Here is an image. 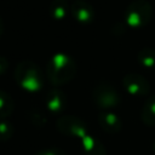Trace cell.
<instances>
[{"label": "cell", "instance_id": "6da1fadb", "mask_svg": "<svg viewBox=\"0 0 155 155\" xmlns=\"http://www.w3.org/2000/svg\"><path fill=\"white\" fill-rule=\"evenodd\" d=\"M57 126L62 132L80 138V142L87 155H104L103 147L87 133V130L81 120L73 116H64L58 120Z\"/></svg>", "mask_w": 155, "mask_h": 155}, {"label": "cell", "instance_id": "7a4b0ae2", "mask_svg": "<svg viewBox=\"0 0 155 155\" xmlns=\"http://www.w3.org/2000/svg\"><path fill=\"white\" fill-rule=\"evenodd\" d=\"M76 73V65L71 57L65 53H56L53 54L46 67V75L48 80L56 85H63L69 82Z\"/></svg>", "mask_w": 155, "mask_h": 155}, {"label": "cell", "instance_id": "3957f363", "mask_svg": "<svg viewBox=\"0 0 155 155\" xmlns=\"http://www.w3.org/2000/svg\"><path fill=\"white\" fill-rule=\"evenodd\" d=\"M15 78L22 88L30 92L39 91L44 85L42 70L31 61L19 62L15 70Z\"/></svg>", "mask_w": 155, "mask_h": 155}, {"label": "cell", "instance_id": "277c9868", "mask_svg": "<svg viewBox=\"0 0 155 155\" xmlns=\"http://www.w3.org/2000/svg\"><path fill=\"white\" fill-rule=\"evenodd\" d=\"M151 18V5L147 0H134L125 12L126 23L134 29H139L149 23Z\"/></svg>", "mask_w": 155, "mask_h": 155}, {"label": "cell", "instance_id": "5b68a950", "mask_svg": "<svg viewBox=\"0 0 155 155\" xmlns=\"http://www.w3.org/2000/svg\"><path fill=\"white\" fill-rule=\"evenodd\" d=\"M93 99L101 108H113L120 103L116 90L107 82H101L93 90Z\"/></svg>", "mask_w": 155, "mask_h": 155}, {"label": "cell", "instance_id": "8992f818", "mask_svg": "<svg viewBox=\"0 0 155 155\" xmlns=\"http://www.w3.org/2000/svg\"><path fill=\"white\" fill-rule=\"evenodd\" d=\"M122 84H124V87L126 88V91L130 94L136 96V97L145 96L149 92V84H148L147 79L136 73L125 75L122 79Z\"/></svg>", "mask_w": 155, "mask_h": 155}, {"label": "cell", "instance_id": "52a82bcc", "mask_svg": "<svg viewBox=\"0 0 155 155\" xmlns=\"http://www.w3.org/2000/svg\"><path fill=\"white\" fill-rule=\"evenodd\" d=\"M70 12L73 17L81 23H88L93 19V7L87 1L84 0L74 1L70 7Z\"/></svg>", "mask_w": 155, "mask_h": 155}, {"label": "cell", "instance_id": "ba28073f", "mask_svg": "<svg viewBox=\"0 0 155 155\" xmlns=\"http://www.w3.org/2000/svg\"><path fill=\"white\" fill-rule=\"evenodd\" d=\"M46 105L53 113L61 111L65 105V96H64V93L62 91H59V90H51L46 94Z\"/></svg>", "mask_w": 155, "mask_h": 155}, {"label": "cell", "instance_id": "9c48e42d", "mask_svg": "<svg viewBox=\"0 0 155 155\" xmlns=\"http://www.w3.org/2000/svg\"><path fill=\"white\" fill-rule=\"evenodd\" d=\"M99 122H101V126L107 131V132H119L120 128H121V121L120 119L110 113V111H103L101 115H99Z\"/></svg>", "mask_w": 155, "mask_h": 155}, {"label": "cell", "instance_id": "30bf717a", "mask_svg": "<svg viewBox=\"0 0 155 155\" xmlns=\"http://www.w3.org/2000/svg\"><path fill=\"white\" fill-rule=\"evenodd\" d=\"M142 120L147 125H150V126L155 125V94L151 96L145 102L142 109Z\"/></svg>", "mask_w": 155, "mask_h": 155}, {"label": "cell", "instance_id": "8fae6325", "mask_svg": "<svg viewBox=\"0 0 155 155\" xmlns=\"http://www.w3.org/2000/svg\"><path fill=\"white\" fill-rule=\"evenodd\" d=\"M138 62L147 69L155 68V50L154 48H142L138 52Z\"/></svg>", "mask_w": 155, "mask_h": 155}, {"label": "cell", "instance_id": "7c38bea8", "mask_svg": "<svg viewBox=\"0 0 155 155\" xmlns=\"http://www.w3.org/2000/svg\"><path fill=\"white\" fill-rule=\"evenodd\" d=\"M68 12V5L65 0H53L50 6V15L52 18L61 21L65 17Z\"/></svg>", "mask_w": 155, "mask_h": 155}, {"label": "cell", "instance_id": "4fadbf2b", "mask_svg": "<svg viewBox=\"0 0 155 155\" xmlns=\"http://www.w3.org/2000/svg\"><path fill=\"white\" fill-rule=\"evenodd\" d=\"M13 110V101L11 96L4 91H0V117L8 116Z\"/></svg>", "mask_w": 155, "mask_h": 155}, {"label": "cell", "instance_id": "5bb4252c", "mask_svg": "<svg viewBox=\"0 0 155 155\" xmlns=\"http://www.w3.org/2000/svg\"><path fill=\"white\" fill-rule=\"evenodd\" d=\"M12 134V126L7 121H1L0 122V139L6 140L11 137Z\"/></svg>", "mask_w": 155, "mask_h": 155}, {"label": "cell", "instance_id": "9a60e30c", "mask_svg": "<svg viewBox=\"0 0 155 155\" xmlns=\"http://www.w3.org/2000/svg\"><path fill=\"white\" fill-rule=\"evenodd\" d=\"M36 155H65V154L59 151L58 149H47V150H42V151L38 153Z\"/></svg>", "mask_w": 155, "mask_h": 155}, {"label": "cell", "instance_id": "2e32d148", "mask_svg": "<svg viewBox=\"0 0 155 155\" xmlns=\"http://www.w3.org/2000/svg\"><path fill=\"white\" fill-rule=\"evenodd\" d=\"M7 69V61L4 57H0V75L4 74Z\"/></svg>", "mask_w": 155, "mask_h": 155}, {"label": "cell", "instance_id": "e0dca14e", "mask_svg": "<svg viewBox=\"0 0 155 155\" xmlns=\"http://www.w3.org/2000/svg\"><path fill=\"white\" fill-rule=\"evenodd\" d=\"M2 30H4V22H2V19H1V17H0V35H1V33H2Z\"/></svg>", "mask_w": 155, "mask_h": 155}, {"label": "cell", "instance_id": "ac0fdd59", "mask_svg": "<svg viewBox=\"0 0 155 155\" xmlns=\"http://www.w3.org/2000/svg\"><path fill=\"white\" fill-rule=\"evenodd\" d=\"M154 150H155V143H154Z\"/></svg>", "mask_w": 155, "mask_h": 155}]
</instances>
